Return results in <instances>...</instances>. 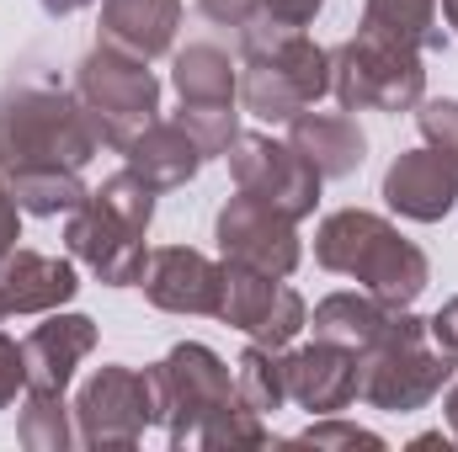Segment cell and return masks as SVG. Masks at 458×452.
Listing matches in <instances>:
<instances>
[{"instance_id": "cell-1", "label": "cell", "mask_w": 458, "mask_h": 452, "mask_svg": "<svg viewBox=\"0 0 458 452\" xmlns=\"http://www.w3.org/2000/svg\"><path fill=\"white\" fill-rule=\"evenodd\" d=\"M97 133L75 91L21 80L0 91V181H21L38 171H86L97 155Z\"/></svg>"}, {"instance_id": "cell-2", "label": "cell", "mask_w": 458, "mask_h": 452, "mask_svg": "<svg viewBox=\"0 0 458 452\" xmlns=\"http://www.w3.org/2000/svg\"><path fill=\"white\" fill-rule=\"evenodd\" d=\"M315 261L336 277H357L373 298L411 309L427 282H432V261L416 239H405L400 229L368 208H336L315 229Z\"/></svg>"}, {"instance_id": "cell-3", "label": "cell", "mask_w": 458, "mask_h": 452, "mask_svg": "<svg viewBox=\"0 0 458 452\" xmlns=\"http://www.w3.org/2000/svg\"><path fill=\"white\" fill-rule=\"evenodd\" d=\"M458 372V351H448L432 336L427 320H416L411 309H394L389 331L373 340L368 351H357V399L389 415H411L427 410Z\"/></svg>"}, {"instance_id": "cell-4", "label": "cell", "mask_w": 458, "mask_h": 452, "mask_svg": "<svg viewBox=\"0 0 458 452\" xmlns=\"http://www.w3.org/2000/svg\"><path fill=\"white\" fill-rule=\"evenodd\" d=\"M144 378H149V394H155V426H165V437H171L176 452L182 448L208 452L219 421H225L234 405H245L234 394L229 362L214 346H203V340L171 346L160 362L144 367Z\"/></svg>"}, {"instance_id": "cell-5", "label": "cell", "mask_w": 458, "mask_h": 452, "mask_svg": "<svg viewBox=\"0 0 458 452\" xmlns=\"http://www.w3.org/2000/svg\"><path fill=\"white\" fill-rule=\"evenodd\" d=\"M75 102L86 107V122H91L97 144L123 155L160 117V80H155V70L144 59L97 43L75 64Z\"/></svg>"}, {"instance_id": "cell-6", "label": "cell", "mask_w": 458, "mask_h": 452, "mask_svg": "<svg viewBox=\"0 0 458 452\" xmlns=\"http://www.w3.org/2000/svg\"><path fill=\"white\" fill-rule=\"evenodd\" d=\"M331 96L342 113H416L427 96L421 48L357 27V38L331 48Z\"/></svg>"}, {"instance_id": "cell-7", "label": "cell", "mask_w": 458, "mask_h": 452, "mask_svg": "<svg viewBox=\"0 0 458 452\" xmlns=\"http://www.w3.org/2000/svg\"><path fill=\"white\" fill-rule=\"evenodd\" d=\"M331 91V48L310 32H288L267 48L240 54V107L261 122H288Z\"/></svg>"}, {"instance_id": "cell-8", "label": "cell", "mask_w": 458, "mask_h": 452, "mask_svg": "<svg viewBox=\"0 0 458 452\" xmlns=\"http://www.w3.org/2000/svg\"><path fill=\"white\" fill-rule=\"evenodd\" d=\"M155 426V394L149 378L107 362L97 367L75 394V442L81 448H139V437Z\"/></svg>"}, {"instance_id": "cell-9", "label": "cell", "mask_w": 458, "mask_h": 452, "mask_svg": "<svg viewBox=\"0 0 458 452\" xmlns=\"http://www.w3.org/2000/svg\"><path fill=\"white\" fill-rule=\"evenodd\" d=\"M225 160H229V176H234L240 192L272 203V208L288 213L293 224L315 213V203H320V181H326V176H320L293 144H277L272 133H240V138L229 144Z\"/></svg>"}, {"instance_id": "cell-10", "label": "cell", "mask_w": 458, "mask_h": 452, "mask_svg": "<svg viewBox=\"0 0 458 452\" xmlns=\"http://www.w3.org/2000/svg\"><path fill=\"white\" fill-rule=\"evenodd\" d=\"M214 320H225L229 331H245L250 340L283 351L310 325V309L283 277L250 272L240 261H219V309H214Z\"/></svg>"}, {"instance_id": "cell-11", "label": "cell", "mask_w": 458, "mask_h": 452, "mask_svg": "<svg viewBox=\"0 0 458 452\" xmlns=\"http://www.w3.org/2000/svg\"><path fill=\"white\" fill-rule=\"evenodd\" d=\"M214 239L225 250V261H240L250 272H267V277H293L299 272V224L288 213H277L272 203L250 197V192H234L219 219H214Z\"/></svg>"}, {"instance_id": "cell-12", "label": "cell", "mask_w": 458, "mask_h": 452, "mask_svg": "<svg viewBox=\"0 0 458 452\" xmlns=\"http://www.w3.org/2000/svg\"><path fill=\"white\" fill-rule=\"evenodd\" d=\"M64 245L102 288H139L144 261H149L144 234L128 229L117 213H107L97 197H86L75 213H64Z\"/></svg>"}, {"instance_id": "cell-13", "label": "cell", "mask_w": 458, "mask_h": 452, "mask_svg": "<svg viewBox=\"0 0 458 452\" xmlns=\"http://www.w3.org/2000/svg\"><path fill=\"white\" fill-rule=\"evenodd\" d=\"M384 203L400 219L416 224H443L458 203V160L443 149H405L394 155V165L384 171Z\"/></svg>"}, {"instance_id": "cell-14", "label": "cell", "mask_w": 458, "mask_h": 452, "mask_svg": "<svg viewBox=\"0 0 458 452\" xmlns=\"http://www.w3.org/2000/svg\"><path fill=\"white\" fill-rule=\"evenodd\" d=\"M139 288L165 314H214L219 309V261H208L192 245H160V250H149Z\"/></svg>"}, {"instance_id": "cell-15", "label": "cell", "mask_w": 458, "mask_h": 452, "mask_svg": "<svg viewBox=\"0 0 458 452\" xmlns=\"http://www.w3.org/2000/svg\"><path fill=\"white\" fill-rule=\"evenodd\" d=\"M288 399L310 415H342L357 399V351L336 340L288 351Z\"/></svg>"}, {"instance_id": "cell-16", "label": "cell", "mask_w": 458, "mask_h": 452, "mask_svg": "<svg viewBox=\"0 0 458 452\" xmlns=\"http://www.w3.org/2000/svg\"><path fill=\"white\" fill-rule=\"evenodd\" d=\"M81 293V277L64 255L43 250H5L0 255V304L5 314H54Z\"/></svg>"}, {"instance_id": "cell-17", "label": "cell", "mask_w": 458, "mask_h": 452, "mask_svg": "<svg viewBox=\"0 0 458 452\" xmlns=\"http://www.w3.org/2000/svg\"><path fill=\"white\" fill-rule=\"evenodd\" d=\"M97 351V320L91 314H48L38 331L21 340V362H27V389H70L75 367Z\"/></svg>"}, {"instance_id": "cell-18", "label": "cell", "mask_w": 458, "mask_h": 452, "mask_svg": "<svg viewBox=\"0 0 458 452\" xmlns=\"http://www.w3.org/2000/svg\"><path fill=\"white\" fill-rule=\"evenodd\" d=\"M176 27H182V0H102L97 43L149 64V59L171 54Z\"/></svg>"}, {"instance_id": "cell-19", "label": "cell", "mask_w": 458, "mask_h": 452, "mask_svg": "<svg viewBox=\"0 0 458 452\" xmlns=\"http://www.w3.org/2000/svg\"><path fill=\"white\" fill-rule=\"evenodd\" d=\"M288 144H293L326 181L357 176L362 160H368V138H362L357 117H346V113H310V107H304L299 117H288Z\"/></svg>"}, {"instance_id": "cell-20", "label": "cell", "mask_w": 458, "mask_h": 452, "mask_svg": "<svg viewBox=\"0 0 458 452\" xmlns=\"http://www.w3.org/2000/svg\"><path fill=\"white\" fill-rule=\"evenodd\" d=\"M123 155H128V165H133L155 192H176V187H187V181L203 171V160H208V155L198 149V138H192L176 117H171V122L155 117V122H149Z\"/></svg>"}, {"instance_id": "cell-21", "label": "cell", "mask_w": 458, "mask_h": 452, "mask_svg": "<svg viewBox=\"0 0 458 452\" xmlns=\"http://www.w3.org/2000/svg\"><path fill=\"white\" fill-rule=\"evenodd\" d=\"M171 86H176L182 102L225 107V102H240V64L219 43H187L171 59Z\"/></svg>"}, {"instance_id": "cell-22", "label": "cell", "mask_w": 458, "mask_h": 452, "mask_svg": "<svg viewBox=\"0 0 458 452\" xmlns=\"http://www.w3.org/2000/svg\"><path fill=\"white\" fill-rule=\"evenodd\" d=\"M389 320H394V304H384V298H373L362 288V293H331V298H320L310 325H315V340H336L346 351H368L373 340L389 331Z\"/></svg>"}, {"instance_id": "cell-23", "label": "cell", "mask_w": 458, "mask_h": 452, "mask_svg": "<svg viewBox=\"0 0 458 452\" xmlns=\"http://www.w3.org/2000/svg\"><path fill=\"white\" fill-rule=\"evenodd\" d=\"M362 32L411 43L421 54H443L448 48V27H443V5L437 0H362Z\"/></svg>"}, {"instance_id": "cell-24", "label": "cell", "mask_w": 458, "mask_h": 452, "mask_svg": "<svg viewBox=\"0 0 458 452\" xmlns=\"http://www.w3.org/2000/svg\"><path fill=\"white\" fill-rule=\"evenodd\" d=\"M234 394L256 410V415H277L288 405V351L250 340L234 362Z\"/></svg>"}, {"instance_id": "cell-25", "label": "cell", "mask_w": 458, "mask_h": 452, "mask_svg": "<svg viewBox=\"0 0 458 452\" xmlns=\"http://www.w3.org/2000/svg\"><path fill=\"white\" fill-rule=\"evenodd\" d=\"M16 442L27 452H64L75 442V405H64L59 389H27L16 415Z\"/></svg>"}, {"instance_id": "cell-26", "label": "cell", "mask_w": 458, "mask_h": 452, "mask_svg": "<svg viewBox=\"0 0 458 452\" xmlns=\"http://www.w3.org/2000/svg\"><path fill=\"white\" fill-rule=\"evenodd\" d=\"M11 197L32 219H59V213H75L91 197V187L81 181V171H38V176L11 181Z\"/></svg>"}, {"instance_id": "cell-27", "label": "cell", "mask_w": 458, "mask_h": 452, "mask_svg": "<svg viewBox=\"0 0 458 452\" xmlns=\"http://www.w3.org/2000/svg\"><path fill=\"white\" fill-rule=\"evenodd\" d=\"M91 197H97L107 213H117L128 229L149 234V224H155V197H160V192H155V187H149L133 165H123V171H113V176H107Z\"/></svg>"}, {"instance_id": "cell-28", "label": "cell", "mask_w": 458, "mask_h": 452, "mask_svg": "<svg viewBox=\"0 0 458 452\" xmlns=\"http://www.w3.org/2000/svg\"><path fill=\"white\" fill-rule=\"evenodd\" d=\"M176 122L198 138V149L214 160V155H229V144L240 138V113H234V102L225 107H198V102H182V113Z\"/></svg>"}, {"instance_id": "cell-29", "label": "cell", "mask_w": 458, "mask_h": 452, "mask_svg": "<svg viewBox=\"0 0 458 452\" xmlns=\"http://www.w3.org/2000/svg\"><path fill=\"white\" fill-rule=\"evenodd\" d=\"M416 128H421V138L432 144V149H443V155H454L458 160V102L448 96H421L416 102Z\"/></svg>"}, {"instance_id": "cell-30", "label": "cell", "mask_w": 458, "mask_h": 452, "mask_svg": "<svg viewBox=\"0 0 458 452\" xmlns=\"http://www.w3.org/2000/svg\"><path fill=\"white\" fill-rule=\"evenodd\" d=\"M293 442H299V448H368V452L384 448V437H378V431H362V426L336 421V415H320V421H315L310 431H299Z\"/></svg>"}, {"instance_id": "cell-31", "label": "cell", "mask_w": 458, "mask_h": 452, "mask_svg": "<svg viewBox=\"0 0 458 452\" xmlns=\"http://www.w3.org/2000/svg\"><path fill=\"white\" fill-rule=\"evenodd\" d=\"M21 389H27V362H21V346H16L11 336H0V410H11Z\"/></svg>"}, {"instance_id": "cell-32", "label": "cell", "mask_w": 458, "mask_h": 452, "mask_svg": "<svg viewBox=\"0 0 458 452\" xmlns=\"http://www.w3.org/2000/svg\"><path fill=\"white\" fill-rule=\"evenodd\" d=\"M320 5H326V0H256V11H261V16L288 21V27H310V21L320 16Z\"/></svg>"}, {"instance_id": "cell-33", "label": "cell", "mask_w": 458, "mask_h": 452, "mask_svg": "<svg viewBox=\"0 0 458 452\" xmlns=\"http://www.w3.org/2000/svg\"><path fill=\"white\" fill-rule=\"evenodd\" d=\"M198 11L214 21V27H245L250 16H256V0H198Z\"/></svg>"}, {"instance_id": "cell-34", "label": "cell", "mask_w": 458, "mask_h": 452, "mask_svg": "<svg viewBox=\"0 0 458 452\" xmlns=\"http://www.w3.org/2000/svg\"><path fill=\"white\" fill-rule=\"evenodd\" d=\"M16 239H21V203H16L11 187L0 181V255L16 250Z\"/></svg>"}, {"instance_id": "cell-35", "label": "cell", "mask_w": 458, "mask_h": 452, "mask_svg": "<svg viewBox=\"0 0 458 452\" xmlns=\"http://www.w3.org/2000/svg\"><path fill=\"white\" fill-rule=\"evenodd\" d=\"M427 325H432V336L443 340L448 351H458V298H448V304H443V309H437Z\"/></svg>"}, {"instance_id": "cell-36", "label": "cell", "mask_w": 458, "mask_h": 452, "mask_svg": "<svg viewBox=\"0 0 458 452\" xmlns=\"http://www.w3.org/2000/svg\"><path fill=\"white\" fill-rule=\"evenodd\" d=\"M38 5L59 21V16H75V11H86V5H97V0H38Z\"/></svg>"}, {"instance_id": "cell-37", "label": "cell", "mask_w": 458, "mask_h": 452, "mask_svg": "<svg viewBox=\"0 0 458 452\" xmlns=\"http://www.w3.org/2000/svg\"><path fill=\"white\" fill-rule=\"evenodd\" d=\"M443 410H448V431H454V442H458V383L448 389V399H443Z\"/></svg>"}, {"instance_id": "cell-38", "label": "cell", "mask_w": 458, "mask_h": 452, "mask_svg": "<svg viewBox=\"0 0 458 452\" xmlns=\"http://www.w3.org/2000/svg\"><path fill=\"white\" fill-rule=\"evenodd\" d=\"M443 21L458 32V0H443Z\"/></svg>"}, {"instance_id": "cell-39", "label": "cell", "mask_w": 458, "mask_h": 452, "mask_svg": "<svg viewBox=\"0 0 458 452\" xmlns=\"http://www.w3.org/2000/svg\"><path fill=\"white\" fill-rule=\"evenodd\" d=\"M0 320H5V304H0Z\"/></svg>"}]
</instances>
